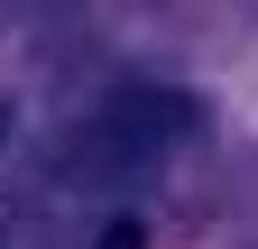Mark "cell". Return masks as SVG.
I'll return each mask as SVG.
<instances>
[{
    "instance_id": "cell-3",
    "label": "cell",
    "mask_w": 258,
    "mask_h": 249,
    "mask_svg": "<svg viewBox=\"0 0 258 249\" xmlns=\"http://www.w3.org/2000/svg\"><path fill=\"white\" fill-rule=\"evenodd\" d=\"M0 148H10V111H0Z\"/></svg>"
},
{
    "instance_id": "cell-2",
    "label": "cell",
    "mask_w": 258,
    "mask_h": 249,
    "mask_svg": "<svg viewBox=\"0 0 258 249\" xmlns=\"http://www.w3.org/2000/svg\"><path fill=\"white\" fill-rule=\"evenodd\" d=\"M102 249H139V222H111V240Z\"/></svg>"
},
{
    "instance_id": "cell-1",
    "label": "cell",
    "mask_w": 258,
    "mask_h": 249,
    "mask_svg": "<svg viewBox=\"0 0 258 249\" xmlns=\"http://www.w3.org/2000/svg\"><path fill=\"white\" fill-rule=\"evenodd\" d=\"M194 120H203V111H194V92H166V83H111L83 139H102L111 157H129V166H139V157H166V148H184V139H194Z\"/></svg>"
}]
</instances>
